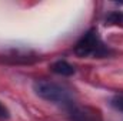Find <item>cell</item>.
<instances>
[{
    "instance_id": "obj_1",
    "label": "cell",
    "mask_w": 123,
    "mask_h": 121,
    "mask_svg": "<svg viewBox=\"0 0 123 121\" xmlns=\"http://www.w3.org/2000/svg\"><path fill=\"white\" fill-rule=\"evenodd\" d=\"M74 53L80 57H103L107 54V49L93 30L82 36L74 47Z\"/></svg>"
},
{
    "instance_id": "obj_2",
    "label": "cell",
    "mask_w": 123,
    "mask_h": 121,
    "mask_svg": "<svg viewBox=\"0 0 123 121\" xmlns=\"http://www.w3.org/2000/svg\"><path fill=\"white\" fill-rule=\"evenodd\" d=\"M34 93L46 101L50 103H67L69 101V91L60 84L49 81V80H37L33 84Z\"/></svg>"
},
{
    "instance_id": "obj_3",
    "label": "cell",
    "mask_w": 123,
    "mask_h": 121,
    "mask_svg": "<svg viewBox=\"0 0 123 121\" xmlns=\"http://www.w3.org/2000/svg\"><path fill=\"white\" fill-rule=\"evenodd\" d=\"M69 114L73 121H102L100 113L90 107H76L72 104Z\"/></svg>"
},
{
    "instance_id": "obj_4",
    "label": "cell",
    "mask_w": 123,
    "mask_h": 121,
    "mask_svg": "<svg viewBox=\"0 0 123 121\" xmlns=\"http://www.w3.org/2000/svg\"><path fill=\"white\" fill-rule=\"evenodd\" d=\"M52 70H53V73L60 74V76H72L74 73L73 66L69 64L67 61H64V60H59V61H56V63H53Z\"/></svg>"
},
{
    "instance_id": "obj_5",
    "label": "cell",
    "mask_w": 123,
    "mask_h": 121,
    "mask_svg": "<svg viewBox=\"0 0 123 121\" xmlns=\"http://www.w3.org/2000/svg\"><path fill=\"white\" fill-rule=\"evenodd\" d=\"M106 24L123 27V11H112L106 17Z\"/></svg>"
},
{
    "instance_id": "obj_6",
    "label": "cell",
    "mask_w": 123,
    "mask_h": 121,
    "mask_svg": "<svg viewBox=\"0 0 123 121\" xmlns=\"http://www.w3.org/2000/svg\"><path fill=\"white\" fill-rule=\"evenodd\" d=\"M110 105L117 111H123V95H115L110 100Z\"/></svg>"
},
{
    "instance_id": "obj_7",
    "label": "cell",
    "mask_w": 123,
    "mask_h": 121,
    "mask_svg": "<svg viewBox=\"0 0 123 121\" xmlns=\"http://www.w3.org/2000/svg\"><path fill=\"white\" fill-rule=\"evenodd\" d=\"M9 117V111H7V108L0 103V118H7Z\"/></svg>"
}]
</instances>
